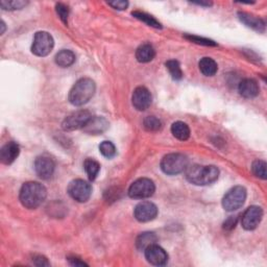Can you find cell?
<instances>
[{
	"label": "cell",
	"mask_w": 267,
	"mask_h": 267,
	"mask_svg": "<svg viewBox=\"0 0 267 267\" xmlns=\"http://www.w3.org/2000/svg\"><path fill=\"white\" fill-rule=\"evenodd\" d=\"M91 118H92V116H91V114L88 111L86 110L76 111L72 113L71 115L65 118V120L62 123V127L64 131H67V132L83 128Z\"/></svg>",
	"instance_id": "cell-9"
},
{
	"label": "cell",
	"mask_w": 267,
	"mask_h": 267,
	"mask_svg": "<svg viewBox=\"0 0 267 267\" xmlns=\"http://www.w3.org/2000/svg\"><path fill=\"white\" fill-rule=\"evenodd\" d=\"M143 126L145 127L146 131L148 132H157L162 127V123L157 117L155 116H148L143 121Z\"/></svg>",
	"instance_id": "cell-27"
},
{
	"label": "cell",
	"mask_w": 267,
	"mask_h": 267,
	"mask_svg": "<svg viewBox=\"0 0 267 267\" xmlns=\"http://www.w3.org/2000/svg\"><path fill=\"white\" fill-rule=\"evenodd\" d=\"M99 150H101L103 157L108 159H111L116 155V147L110 141H103L101 145H99Z\"/></svg>",
	"instance_id": "cell-28"
},
{
	"label": "cell",
	"mask_w": 267,
	"mask_h": 267,
	"mask_svg": "<svg viewBox=\"0 0 267 267\" xmlns=\"http://www.w3.org/2000/svg\"><path fill=\"white\" fill-rule=\"evenodd\" d=\"M109 123L103 117H92L86 126L83 127V131L90 135H98L103 133L106 128H108Z\"/></svg>",
	"instance_id": "cell-17"
},
{
	"label": "cell",
	"mask_w": 267,
	"mask_h": 267,
	"mask_svg": "<svg viewBox=\"0 0 267 267\" xmlns=\"http://www.w3.org/2000/svg\"><path fill=\"white\" fill-rule=\"evenodd\" d=\"M132 15H133V16H134L135 18H137L138 20L144 22V23H146L148 26L155 27V28H162L161 23H160L159 21H157L154 17L150 16V15H148V14H146V13L136 11V12H133Z\"/></svg>",
	"instance_id": "cell-25"
},
{
	"label": "cell",
	"mask_w": 267,
	"mask_h": 267,
	"mask_svg": "<svg viewBox=\"0 0 267 267\" xmlns=\"http://www.w3.org/2000/svg\"><path fill=\"white\" fill-rule=\"evenodd\" d=\"M55 167V162L52 161V159L46 156L38 157L35 161L36 173L43 180H48L52 177Z\"/></svg>",
	"instance_id": "cell-12"
},
{
	"label": "cell",
	"mask_w": 267,
	"mask_h": 267,
	"mask_svg": "<svg viewBox=\"0 0 267 267\" xmlns=\"http://www.w3.org/2000/svg\"><path fill=\"white\" fill-rule=\"evenodd\" d=\"M263 217V211L258 205H251L243 213L241 218V225L243 228L247 231H253L261 223Z\"/></svg>",
	"instance_id": "cell-10"
},
{
	"label": "cell",
	"mask_w": 267,
	"mask_h": 267,
	"mask_svg": "<svg viewBox=\"0 0 267 267\" xmlns=\"http://www.w3.org/2000/svg\"><path fill=\"white\" fill-rule=\"evenodd\" d=\"M27 2L24 1H2L1 7L3 10H16V9H22L24 5H26Z\"/></svg>",
	"instance_id": "cell-31"
},
{
	"label": "cell",
	"mask_w": 267,
	"mask_h": 267,
	"mask_svg": "<svg viewBox=\"0 0 267 267\" xmlns=\"http://www.w3.org/2000/svg\"><path fill=\"white\" fill-rule=\"evenodd\" d=\"M33 261L38 266H48L49 265V262L47 261V259L43 256H35Z\"/></svg>",
	"instance_id": "cell-35"
},
{
	"label": "cell",
	"mask_w": 267,
	"mask_h": 267,
	"mask_svg": "<svg viewBox=\"0 0 267 267\" xmlns=\"http://www.w3.org/2000/svg\"><path fill=\"white\" fill-rule=\"evenodd\" d=\"M132 103L135 109L138 111H145L151 104V95L145 87H138L133 93Z\"/></svg>",
	"instance_id": "cell-14"
},
{
	"label": "cell",
	"mask_w": 267,
	"mask_h": 267,
	"mask_svg": "<svg viewBox=\"0 0 267 267\" xmlns=\"http://www.w3.org/2000/svg\"><path fill=\"white\" fill-rule=\"evenodd\" d=\"M68 260H69L70 264L73 265V266H83V265H87L85 262L81 261L79 258H68Z\"/></svg>",
	"instance_id": "cell-36"
},
{
	"label": "cell",
	"mask_w": 267,
	"mask_h": 267,
	"mask_svg": "<svg viewBox=\"0 0 267 267\" xmlns=\"http://www.w3.org/2000/svg\"><path fill=\"white\" fill-rule=\"evenodd\" d=\"M236 224H237V217L231 216L225 221L224 228H226V230H227V231L233 230V228L236 226Z\"/></svg>",
	"instance_id": "cell-33"
},
{
	"label": "cell",
	"mask_w": 267,
	"mask_h": 267,
	"mask_svg": "<svg viewBox=\"0 0 267 267\" xmlns=\"http://www.w3.org/2000/svg\"><path fill=\"white\" fill-rule=\"evenodd\" d=\"M145 258L148 263L155 266H163L168 261V255L166 251L156 244L148 246L145 250Z\"/></svg>",
	"instance_id": "cell-13"
},
{
	"label": "cell",
	"mask_w": 267,
	"mask_h": 267,
	"mask_svg": "<svg viewBox=\"0 0 267 267\" xmlns=\"http://www.w3.org/2000/svg\"><path fill=\"white\" fill-rule=\"evenodd\" d=\"M188 167V159L182 154H169L163 158L161 168L168 175H177L184 172Z\"/></svg>",
	"instance_id": "cell-4"
},
{
	"label": "cell",
	"mask_w": 267,
	"mask_h": 267,
	"mask_svg": "<svg viewBox=\"0 0 267 267\" xmlns=\"http://www.w3.org/2000/svg\"><path fill=\"white\" fill-rule=\"evenodd\" d=\"M246 200V190L242 186H236L228 190L223 200V207L227 212H233L241 208Z\"/></svg>",
	"instance_id": "cell-5"
},
{
	"label": "cell",
	"mask_w": 267,
	"mask_h": 267,
	"mask_svg": "<svg viewBox=\"0 0 267 267\" xmlns=\"http://www.w3.org/2000/svg\"><path fill=\"white\" fill-rule=\"evenodd\" d=\"M20 147L17 143L9 142L0 150V160L5 165L12 164L19 156Z\"/></svg>",
	"instance_id": "cell-15"
},
{
	"label": "cell",
	"mask_w": 267,
	"mask_h": 267,
	"mask_svg": "<svg viewBox=\"0 0 267 267\" xmlns=\"http://www.w3.org/2000/svg\"><path fill=\"white\" fill-rule=\"evenodd\" d=\"M109 5L114 7L115 10L122 11V10L126 9L127 5H128V2L127 1H112V2H109Z\"/></svg>",
	"instance_id": "cell-34"
},
{
	"label": "cell",
	"mask_w": 267,
	"mask_h": 267,
	"mask_svg": "<svg viewBox=\"0 0 267 267\" xmlns=\"http://www.w3.org/2000/svg\"><path fill=\"white\" fill-rule=\"evenodd\" d=\"M187 39H189L190 41H192L194 43L197 44H202V45H205V46H216V43H214L211 40L205 39V38H200L196 36H186Z\"/></svg>",
	"instance_id": "cell-32"
},
{
	"label": "cell",
	"mask_w": 267,
	"mask_h": 267,
	"mask_svg": "<svg viewBox=\"0 0 267 267\" xmlns=\"http://www.w3.org/2000/svg\"><path fill=\"white\" fill-rule=\"evenodd\" d=\"M75 62V55L71 50H61L56 56V63L63 68L70 67Z\"/></svg>",
	"instance_id": "cell-23"
},
{
	"label": "cell",
	"mask_w": 267,
	"mask_h": 267,
	"mask_svg": "<svg viewBox=\"0 0 267 267\" xmlns=\"http://www.w3.org/2000/svg\"><path fill=\"white\" fill-rule=\"evenodd\" d=\"M1 26H2V30H1V34L4 33V29H5V26H4V23L3 22H1Z\"/></svg>",
	"instance_id": "cell-37"
},
{
	"label": "cell",
	"mask_w": 267,
	"mask_h": 267,
	"mask_svg": "<svg viewBox=\"0 0 267 267\" xmlns=\"http://www.w3.org/2000/svg\"><path fill=\"white\" fill-rule=\"evenodd\" d=\"M171 133L177 139L185 141L190 137V128L184 122L177 121L171 125Z\"/></svg>",
	"instance_id": "cell-21"
},
{
	"label": "cell",
	"mask_w": 267,
	"mask_h": 267,
	"mask_svg": "<svg viewBox=\"0 0 267 267\" xmlns=\"http://www.w3.org/2000/svg\"><path fill=\"white\" fill-rule=\"evenodd\" d=\"M83 168H85L88 178L90 181H94L101 170V165L93 159H87L83 163Z\"/></svg>",
	"instance_id": "cell-24"
},
{
	"label": "cell",
	"mask_w": 267,
	"mask_h": 267,
	"mask_svg": "<svg viewBox=\"0 0 267 267\" xmlns=\"http://www.w3.org/2000/svg\"><path fill=\"white\" fill-rule=\"evenodd\" d=\"M259 85L253 79H246L240 82L238 91L241 96L246 98H254L259 94Z\"/></svg>",
	"instance_id": "cell-16"
},
{
	"label": "cell",
	"mask_w": 267,
	"mask_h": 267,
	"mask_svg": "<svg viewBox=\"0 0 267 267\" xmlns=\"http://www.w3.org/2000/svg\"><path fill=\"white\" fill-rule=\"evenodd\" d=\"M158 241L157 236L154 233H142L138 236L136 241V246L140 250H145L148 246H152V244H156Z\"/></svg>",
	"instance_id": "cell-22"
},
{
	"label": "cell",
	"mask_w": 267,
	"mask_h": 267,
	"mask_svg": "<svg viewBox=\"0 0 267 267\" xmlns=\"http://www.w3.org/2000/svg\"><path fill=\"white\" fill-rule=\"evenodd\" d=\"M53 39L47 32H38L35 35L32 51L38 57H46L53 48Z\"/></svg>",
	"instance_id": "cell-7"
},
{
	"label": "cell",
	"mask_w": 267,
	"mask_h": 267,
	"mask_svg": "<svg viewBox=\"0 0 267 267\" xmlns=\"http://www.w3.org/2000/svg\"><path fill=\"white\" fill-rule=\"evenodd\" d=\"M219 177V170L217 167L209 165H192L187 167L186 178L193 185L207 186L216 182Z\"/></svg>",
	"instance_id": "cell-2"
},
{
	"label": "cell",
	"mask_w": 267,
	"mask_h": 267,
	"mask_svg": "<svg viewBox=\"0 0 267 267\" xmlns=\"http://www.w3.org/2000/svg\"><path fill=\"white\" fill-rule=\"evenodd\" d=\"M134 215L140 223H147L157 217L158 208L155 204L150 202H142L136 205Z\"/></svg>",
	"instance_id": "cell-11"
},
{
	"label": "cell",
	"mask_w": 267,
	"mask_h": 267,
	"mask_svg": "<svg viewBox=\"0 0 267 267\" xmlns=\"http://www.w3.org/2000/svg\"><path fill=\"white\" fill-rule=\"evenodd\" d=\"M198 67H200L201 72L205 76L215 75L218 70L217 63L211 58H203L198 63Z\"/></svg>",
	"instance_id": "cell-20"
},
{
	"label": "cell",
	"mask_w": 267,
	"mask_h": 267,
	"mask_svg": "<svg viewBox=\"0 0 267 267\" xmlns=\"http://www.w3.org/2000/svg\"><path fill=\"white\" fill-rule=\"evenodd\" d=\"M166 68L168 69L171 78L175 81H180L183 78V71L181 69L180 63L175 60H169L168 62H166Z\"/></svg>",
	"instance_id": "cell-26"
},
{
	"label": "cell",
	"mask_w": 267,
	"mask_h": 267,
	"mask_svg": "<svg viewBox=\"0 0 267 267\" xmlns=\"http://www.w3.org/2000/svg\"><path fill=\"white\" fill-rule=\"evenodd\" d=\"M238 16H239V19L246 26L254 28L256 30H259V32H263L264 30L265 22L262 19L257 18L255 16H251V15L246 14V13H239Z\"/></svg>",
	"instance_id": "cell-19"
},
{
	"label": "cell",
	"mask_w": 267,
	"mask_h": 267,
	"mask_svg": "<svg viewBox=\"0 0 267 267\" xmlns=\"http://www.w3.org/2000/svg\"><path fill=\"white\" fill-rule=\"evenodd\" d=\"M156 56V51L150 44H142L136 51V59L140 63H148L154 60Z\"/></svg>",
	"instance_id": "cell-18"
},
{
	"label": "cell",
	"mask_w": 267,
	"mask_h": 267,
	"mask_svg": "<svg viewBox=\"0 0 267 267\" xmlns=\"http://www.w3.org/2000/svg\"><path fill=\"white\" fill-rule=\"evenodd\" d=\"M95 90L96 86L92 80L81 79L74 83V86L70 90L69 102L75 106L83 105L94 96Z\"/></svg>",
	"instance_id": "cell-3"
},
{
	"label": "cell",
	"mask_w": 267,
	"mask_h": 267,
	"mask_svg": "<svg viewBox=\"0 0 267 267\" xmlns=\"http://www.w3.org/2000/svg\"><path fill=\"white\" fill-rule=\"evenodd\" d=\"M251 171L256 175V177L260 178L262 180L266 179V163L261 160H257L251 165Z\"/></svg>",
	"instance_id": "cell-29"
},
{
	"label": "cell",
	"mask_w": 267,
	"mask_h": 267,
	"mask_svg": "<svg viewBox=\"0 0 267 267\" xmlns=\"http://www.w3.org/2000/svg\"><path fill=\"white\" fill-rule=\"evenodd\" d=\"M68 193L74 201L86 203L92 193V187L88 182L83 180H74L68 186Z\"/></svg>",
	"instance_id": "cell-8"
},
{
	"label": "cell",
	"mask_w": 267,
	"mask_h": 267,
	"mask_svg": "<svg viewBox=\"0 0 267 267\" xmlns=\"http://www.w3.org/2000/svg\"><path fill=\"white\" fill-rule=\"evenodd\" d=\"M156 186L149 179H139L135 181L128 189V195L136 200H144L154 195Z\"/></svg>",
	"instance_id": "cell-6"
},
{
	"label": "cell",
	"mask_w": 267,
	"mask_h": 267,
	"mask_svg": "<svg viewBox=\"0 0 267 267\" xmlns=\"http://www.w3.org/2000/svg\"><path fill=\"white\" fill-rule=\"evenodd\" d=\"M47 196V190L38 182H27L20 190V202L27 209H37Z\"/></svg>",
	"instance_id": "cell-1"
},
{
	"label": "cell",
	"mask_w": 267,
	"mask_h": 267,
	"mask_svg": "<svg viewBox=\"0 0 267 267\" xmlns=\"http://www.w3.org/2000/svg\"><path fill=\"white\" fill-rule=\"evenodd\" d=\"M56 11L59 15V17L61 18L65 24H67L68 22V16H69V9H68V6H66L63 3H58L56 5Z\"/></svg>",
	"instance_id": "cell-30"
}]
</instances>
